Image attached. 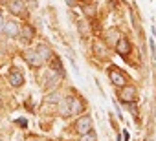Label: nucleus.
Here are the masks:
<instances>
[{"mask_svg":"<svg viewBox=\"0 0 156 141\" xmlns=\"http://www.w3.org/2000/svg\"><path fill=\"white\" fill-rule=\"evenodd\" d=\"M81 110H83V106H81V103L77 101L75 97H66L64 101L59 103V114L62 117H72L75 114H79Z\"/></svg>","mask_w":156,"mask_h":141,"instance_id":"nucleus-1","label":"nucleus"},{"mask_svg":"<svg viewBox=\"0 0 156 141\" xmlns=\"http://www.w3.org/2000/svg\"><path fill=\"white\" fill-rule=\"evenodd\" d=\"M110 83L114 86H125V81H127V75L121 72V70H110Z\"/></svg>","mask_w":156,"mask_h":141,"instance_id":"nucleus-2","label":"nucleus"},{"mask_svg":"<svg viewBox=\"0 0 156 141\" xmlns=\"http://www.w3.org/2000/svg\"><path fill=\"white\" fill-rule=\"evenodd\" d=\"M4 33L9 37H19L20 35V26L15 20H6L4 22Z\"/></svg>","mask_w":156,"mask_h":141,"instance_id":"nucleus-3","label":"nucleus"},{"mask_svg":"<svg viewBox=\"0 0 156 141\" xmlns=\"http://www.w3.org/2000/svg\"><path fill=\"white\" fill-rule=\"evenodd\" d=\"M119 99H121L125 105L132 103V101L136 99V88H132V86H125V88L121 90V94H119Z\"/></svg>","mask_w":156,"mask_h":141,"instance_id":"nucleus-4","label":"nucleus"},{"mask_svg":"<svg viewBox=\"0 0 156 141\" xmlns=\"http://www.w3.org/2000/svg\"><path fill=\"white\" fill-rule=\"evenodd\" d=\"M90 126H92V119L90 117H81L79 121H77V125H75V130H77V134H87L88 130H90Z\"/></svg>","mask_w":156,"mask_h":141,"instance_id":"nucleus-5","label":"nucleus"},{"mask_svg":"<svg viewBox=\"0 0 156 141\" xmlns=\"http://www.w3.org/2000/svg\"><path fill=\"white\" fill-rule=\"evenodd\" d=\"M24 57H26V60L31 64V66H41L44 60H42V57L37 53V50H30V51H26L24 53Z\"/></svg>","mask_w":156,"mask_h":141,"instance_id":"nucleus-6","label":"nucleus"},{"mask_svg":"<svg viewBox=\"0 0 156 141\" xmlns=\"http://www.w3.org/2000/svg\"><path fill=\"white\" fill-rule=\"evenodd\" d=\"M116 50H118V53H119V55L127 57V55H129V51H130V42H129L127 39H119V40L116 42Z\"/></svg>","mask_w":156,"mask_h":141,"instance_id":"nucleus-7","label":"nucleus"},{"mask_svg":"<svg viewBox=\"0 0 156 141\" xmlns=\"http://www.w3.org/2000/svg\"><path fill=\"white\" fill-rule=\"evenodd\" d=\"M9 81H11V84H13V86H22V83H24L22 74L19 72V70H13V72L9 74Z\"/></svg>","mask_w":156,"mask_h":141,"instance_id":"nucleus-8","label":"nucleus"},{"mask_svg":"<svg viewBox=\"0 0 156 141\" xmlns=\"http://www.w3.org/2000/svg\"><path fill=\"white\" fill-rule=\"evenodd\" d=\"M9 9H11V13H15V15L24 13V4H22V0H11V2H9Z\"/></svg>","mask_w":156,"mask_h":141,"instance_id":"nucleus-9","label":"nucleus"},{"mask_svg":"<svg viewBox=\"0 0 156 141\" xmlns=\"http://www.w3.org/2000/svg\"><path fill=\"white\" fill-rule=\"evenodd\" d=\"M33 35H35V29H33L31 26H26V28L22 29V35H20V39H22L24 42H30V40L33 39Z\"/></svg>","mask_w":156,"mask_h":141,"instance_id":"nucleus-10","label":"nucleus"},{"mask_svg":"<svg viewBox=\"0 0 156 141\" xmlns=\"http://www.w3.org/2000/svg\"><path fill=\"white\" fill-rule=\"evenodd\" d=\"M37 53L42 57V60H46V59H50V57H51V51H50V48H48L46 44H41V46H37Z\"/></svg>","mask_w":156,"mask_h":141,"instance_id":"nucleus-11","label":"nucleus"},{"mask_svg":"<svg viewBox=\"0 0 156 141\" xmlns=\"http://www.w3.org/2000/svg\"><path fill=\"white\" fill-rule=\"evenodd\" d=\"M44 101H46V103H57V105H59V103L62 101V97H61V94H59V92H53V94H50Z\"/></svg>","mask_w":156,"mask_h":141,"instance_id":"nucleus-12","label":"nucleus"},{"mask_svg":"<svg viewBox=\"0 0 156 141\" xmlns=\"http://www.w3.org/2000/svg\"><path fill=\"white\" fill-rule=\"evenodd\" d=\"M53 70L57 74H61V77H64V70H62V62L59 59H53Z\"/></svg>","mask_w":156,"mask_h":141,"instance_id":"nucleus-13","label":"nucleus"},{"mask_svg":"<svg viewBox=\"0 0 156 141\" xmlns=\"http://www.w3.org/2000/svg\"><path fill=\"white\" fill-rule=\"evenodd\" d=\"M81 141H96V134L92 130H88L87 134H83V139Z\"/></svg>","mask_w":156,"mask_h":141,"instance_id":"nucleus-14","label":"nucleus"},{"mask_svg":"<svg viewBox=\"0 0 156 141\" xmlns=\"http://www.w3.org/2000/svg\"><path fill=\"white\" fill-rule=\"evenodd\" d=\"M85 13L90 15V17H94V15H96V8H92V6L88 8V6H87V8H85Z\"/></svg>","mask_w":156,"mask_h":141,"instance_id":"nucleus-15","label":"nucleus"},{"mask_svg":"<svg viewBox=\"0 0 156 141\" xmlns=\"http://www.w3.org/2000/svg\"><path fill=\"white\" fill-rule=\"evenodd\" d=\"M149 44H151V53H152V59H156V46H154V40L151 39V40H149Z\"/></svg>","mask_w":156,"mask_h":141,"instance_id":"nucleus-16","label":"nucleus"},{"mask_svg":"<svg viewBox=\"0 0 156 141\" xmlns=\"http://www.w3.org/2000/svg\"><path fill=\"white\" fill-rule=\"evenodd\" d=\"M79 29H81V33H83V35H87V26H85V22H83V20L79 22Z\"/></svg>","mask_w":156,"mask_h":141,"instance_id":"nucleus-17","label":"nucleus"},{"mask_svg":"<svg viewBox=\"0 0 156 141\" xmlns=\"http://www.w3.org/2000/svg\"><path fill=\"white\" fill-rule=\"evenodd\" d=\"M96 53H98L99 57H101V55L105 53V50H101V44H96Z\"/></svg>","mask_w":156,"mask_h":141,"instance_id":"nucleus-18","label":"nucleus"},{"mask_svg":"<svg viewBox=\"0 0 156 141\" xmlns=\"http://www.w3.org/2000/svg\"><path fill=\"white\" fill-rule=\"evenodd\" d=\"M123 141H129V132L127 130H123Z\"/></svg>","mask_w":156,"mask_h":141,"instance_id":"nucleus-19","label":"nucleus"},{"mask_svg":"<svg viewBox=\"0 0 156 141\" xmlns=\"http://www.w3.org/2000/svg\"><path fill=\"white\" fill-rule=\"evenodd\" d=\"M19 125L20 126H26V119H19Z\"/></svg>","mask_w":156,"mask_h":141,"instance_id":"nucleus-20","label":"nucleus"},{"mask_svg":"<svg viewBox=\"0 0 156 141\" xmlns=\"http://www.w3.org/2000/svg\"><path fill=\"white\" fill-rule=\"evenodd\" d=\"M66 4L68 6H75V0H66Z\"/></svg>","mask_w":156,"mask_h":141,"instance_id":"nucleus-21","label":"nucleus"},{"mask_svg":"<svg viewBox=\"0 0 156 141\" xmlns=\"http://www.w3.org/2000/svg\"><path fill=\"white\" fill-rule=\"evenodd\" d=\"M0 28H4V20H2V15H0Z\"/></svg>","mask_w":156,"mask_h":141,"instance_id":"nucleus-22","label":"nucleus"},{"mask_svg":"<svg viewBox=\"0 0 156 141\" xmlns=\"http://www.w3.org/2000/svg\"><path fill=\"white\" fill-rule=\"evenodd\" d=\"M0 2H2V4H6V2H8V0H0Z\"/></svg>","mask_w":156,"mask_h":141,"instance_id":"nucleus-23","label":"nucleus"},{"mask_svg":"<svg viewBox=\"0 0 156 141\" xmlns=\"http://www.w3.org/2000/svg\"><path fill=\"white\" fill-rule=\"evenodd\" d=\"M0 141H2V139H0Z\"/></svg>","mask_w":156,"mask_h":141,"instance_id":"nucleus-24","label":"nucleus"}]
</instances>
